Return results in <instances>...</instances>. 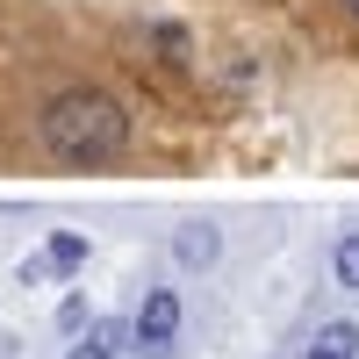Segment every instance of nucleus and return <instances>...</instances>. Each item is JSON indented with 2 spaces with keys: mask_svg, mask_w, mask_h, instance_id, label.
I'll return each instance as SVG.
<instances>
[{
  "mask_svg": "<svg viewBox=\"0 0 359 359\" xmlns=\"http://www.w3.org/2000/svg\"><path fill=\"white\" fill-rule=\"evenodd\" d=\"M43 144H50V158H65V165H108L130 144V115H123L115 94H101V86H65V94L43 108Z\"/></svg>",
  "mask_w": 359,
  "mask_h": 359,
  "instance_id": "1",
  "label": "nucleus"
},
{
  "mask_svg": "<svg viewBox=\"0 0 359 359\" xmlns=\"http://www.w3.org/2000/svg\"><path fill=\"white\" fill-rule=\"evenodd\" d=\"M172 331H180V294H172V287H151V294H144V309H137L130 345L158 359V352H172Z\"/></svg>",
  "mask_w": 359,
  "mask_h": 359,
  "instance_id": "2",
  "label": "nucleus"
},
{
  "mask_svg": "<svg viewBox=\"0 0 359 359\" xmlns=\"http://www.w3.org/2000/svg\"><path fill=\"white\" fill-rule=\"evenodd\" d=\"M216 252H223V237L208 230V223H180L172 230V259L180 266H216Z\"/></svg>",
  "mask_w": 359,
  "mask_h": 359,
  "instance_id": "3",
  "label": "nucleus"
},
{
  "mask_svg": "<svg viewBox=\"0 0 359 359\" xmlns=\"http://www.w3.org/2000/svg\"><path fill=\"white\" fill-rule=\"evenodd\" d=\"M43 259H50V273H79V266H86V237H72V230H57L50 245H43Z\"/></svg>",
  "mask_w": 359,
  "mask_h": 359,
  "instance_id": "4",
  "label": "nucleus"
},
{
  "mask_svg": "<svg viewBox=\"0 0 359 359\" xmlns=\"http://www.w3.org/2000/svg\"><path fill=\"white\" fill-rule=\"evenodd\" d=\"M316 352L352 359V352H359V323H323V331H316Z\"/></svg>",
  "mask_w": 359,
  "mask_h": 359,
  "instance_id": "5",
  "label": "nucleus"
},
{
  "mask_svg": "<svg viewBox=\"0 0 359 359\" xmlns=\"http://www.w3.org/2000/svg\"><path fill=\"white\" fill-rule=\"evenodd\" d=\"M331 266H338V287H352V294H359V230H345V237H338V259H331Z\"/></svg>",
  "mask_w": 359,
  "mask_h": 359,
  "instance_id": "6",
  "label": "nucleus"
},
{
  "mask_svg": "<svg viewBox=\"0 0 359 359\" xmlns=\"http://www.w3.org/2000/svg\"><path fill=\"white\" fill-rule=\"evenodd\" d=\"M151 36H158V50H165V57H187V36H180V29H172V22H158V29H151Z\"/></svg>",
  "mask_w": 359,
  "mask_h": 359,
  "instance_id": "7",
  "label": "nucleus"
},
{
  "mask_svg": "<svg viewBox=\"0 0 359 359\" xmlns=\"http://www.w3.org/2000/svg\"><path fill=\"white\" fill-rule=\"evenodd\" d=\"M65 359H115V352H108V345H101V338H79V345H72V352H65Z\"/></svg>",
  "mask_w": 359,
  "mask_h": 359,
  "instance_id": "8",
  "label": "nucleus"
},
{
  "mask_svg": "<svg viewBox=\"0 0 359 359\" xmlns=\"http://www.w3.org/2000/svg\"><path fill=\"white\" fill-rule=\"evenodd\" d=\"M309 359H331V352H316V345H309Z\"/></svg>",
  "mask_w": 359,
  "mask_h": 359,
  "instance_id": "9",
  "label": "nucleus"
},
{
  "mask_svg": "<svg viewBox=\"0 0 359 359\" xmlns=\"http://www.w3.org/2000/svg\"><path fill=\"white\" fill-rule=\"evenodd\" d=\"M345 8H352V15H359V0H345Z\"/></svg>",
  "mask_w": 359,
  "mask_h": 359,
  "instance_id": "10",
  "label": "nucleus"
}]
</instances>
